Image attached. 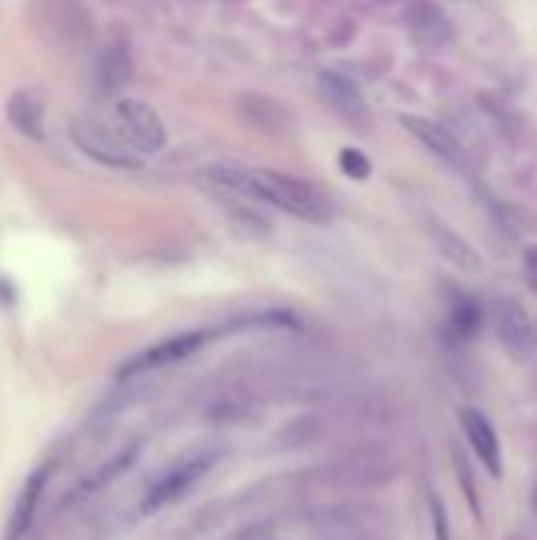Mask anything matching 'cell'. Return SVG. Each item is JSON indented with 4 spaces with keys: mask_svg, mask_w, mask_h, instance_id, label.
<instances>
[{
    "mask_svg": "<svg viewBox=\"0 0 537 540\" xmlns=\"http://www.w3.org/2000/svg\"><path fill=\"white\" fill-rule=\"evenodd\" d=\"M253 177V199L282 209L294 218H304L313 225H326L332 218V203L307 180L278 171H250Z\"/></svg>",
    "mask_w": 537,
    "mask_h": 540,
    "instance_id": "obj_1",
    "label": "cell"
},
{
    "mask_svg": "<svg viewBox=\"0 0 537 540\" xmlns=\"http://www.w3.org/2000/svg\"><path fill=\"white\" fill-rule=\"evenodd\" d=\"M222 462V449H200V452H190L184 458H177L171 468H165L158 474L149 490L143 493V515H155V512H165L174 503L203 484V480L215 471V465Z\"/></svg>",
    "mask_w": 537,
    "mask_h": 540,
    "instance_id": "obj_2",
    "label": "cell"
},
{
    "mask_svg": "<svg viewBox=\"0 0 537 540\" xmlns=\"http://www.w3.org/2000/svg\"><path fill=\"white\" fill-rule=\"evenodd\" d=\"M316 89H320L323 102L342 120H348L354 130H370V124H373L370 105H367L364 92L357 89L348 76L335 73V70H323L316 76Z\"/></svg>",
    "mask_w": 537,
    "mask_h": 540,
    "instance_id": "obj_3",
    "label": "cell"
},
{
    "mask_svg": "<svg viewBox=\"0 0 537 540\" xmlns=\"http://www.w3.org/2000/svg\"><path fill=\"white\" fill-rule=\"evenodd\" d=\"M73 139L76 146L83 149L89 158H95V162H102L108 168H139L143 162L130 152V146L124 143L121 136H117L111 127H102V124H92V120H76L73 124Z\"/></svg>",
    "mask_w": 537,
    "mask_h": 540,
    "instance_id": "obj_4",
    "label": "cell"
},
{
    "mask_svg": "<svg viewBox=\"0 0 537 540\" xmlns=\"http://www.w3.org/2000/svg\"><path fill=\"white\" fill-rule=\"evenodd\" d=\"M206 332H181V335H168L162 338V342H155L149 348L139 351L124 373L130 376H139V373H155V370H168L174 364H184V360H190L196 351H200L206 345Z\"/></svg>",
    "mask_w": 537,
    "mask_h": 540,
    "instance_id": "obj_5",
    "label": "cell"
},
{
    "mask_svg": "<svg viewBox=\"0 0 537 540\" xmlns=\"http://www.w3.org/2000/svg\"><path fill=\"white\" fill-rule=\"evenodd\" d=\"M117 120H121L130 146H136L139 152L152 155V152H162L168 146V133H165L162 117H158L146 102H136V98L117 102Z\"/></svg>",
    "mask_w": 537,
    "mask_h": 540,
    "instance_id": "obj_6",
    "label": "cell"
},
{
    "mask_svg": "<svg viewBox=\"0 0 537 540\" xmlns=\"http://www.w3.org/2000/svg\"><path fill=\"white\" fill-rule=\"evenodd\" d=\"M493 332L500 338V345L515 357L522 360L531 354L534 348V329H531V319L525 313V307L519 300L503 297L493 304Z\"/></svg>",
    "mask_w": 537,
    "mask_h": 540,
    "instance_id": "obj_7",
    "label": "cell"
},
{
    "mask_svg": "<svg viewBox=\"0 0 537 540\" xmlns=\"http://www.w3.org/2000/svg\"><path fill=\"white\" fill-rule=\"evenodd\" d=\"M51 474H54L51 465H38V468L26 477V484H23V490H19L16 503H13V509H10L4 540H23V537L29 534V528L35 525L38 506H42V499H45V493H48Z\"/></svg>",
    "mask_w": 537,
    "mask_h": 540,
    "instance_id": "obj_8",
    "label": "cell"
},
{
    "mask_svg": "<svg viewBox=\"0 0 537 540\" xmlns=\"http://www.w3.org/2000/svg\"><path fill=\"white\" fill-rule=\"evenodd\" d=\"M402 127L421 143L427 152H433L440 162L452 165V168H462V146L459 139H455L443 124H436V120H427V117H417V114H402Z\"/></svg>",
    "mask_w": 537,
    "mask_h": 540,
    "instance_id": "obj_9",
    "label": "cell"
},
{
    "mask_svg": "<svg viewBox=\"0 0 537 540\" xmlns=\"http://www.w3.org/2000/svg\"><path fill=\"white\" fill-rule=\"evenodd\" d=\"M405 19H408V29H411L417 45L440 48V45L449 42V35H452L449 16L443 13L440 4H433V0H411Z\"/></svg>",
    "mask_w": 537,
    "mask_h": 540,
    "instance_id": "obj_10",
    "label": "cell"
},
{
    "mask_svg": "<svg viewBox=\"0 0 537 540\" xmlns=\"http://www.w3.org/2000/svg\"><path fill=\"white\" fill-rule=\"evenodd\" d=\"M462 430H465V439L474 449V455L481 458V465L490 474H500L503 471V452H500V439H496V430L490 427V420L481 411L465 408L462 411Z\"/></svg>",
    "mask_w": 537,
    "mask_h": 540,
    "instance_id": "obj_11",
    "label": "cell"
},
{
    "mask_svg": "<svg viewBox=\"0 0 537 540\" xmlns=\"http://www.w3.org/2000/svg\"><path fill=\"white\" fill-rule=\"evenodd\" d=\"M427 237L433 240V247L440 250V256L449 259L455 269H462V272H481V256H477V250L468 244L465 237L455 234L449 225L436 222V218H427Z\"/></svg>",
    "mask_w": 537,
    "mask_h": 540,
    "instance_id": "obj_12",
    "label": "cell"
},
{
    "mask_svg": "<svg viewBox=\"0 0 537 540\" xmlns=\"http://www.w3.org/2000/svg\"><path fill=\"white\" fill-rule=\"evenodd\" d=\"M139 443L133 446H124V449H117L111 458H105L102 465H95L86 477H83V484H79L76 490H83V493H76V496H92V493H102L108 490L114 480H121L133 465H136V458H139Z\"/></svg>",
    "mask_w": 537,
    "mask_h": 540,
    "instance_id": "obj_13",
    "label": "cell"
},
{
    "mask_svg": "<svg viewBox=\"0 0 537 540\" xmlns=\"http://www.w3.org/2000/svg\"><path fill=\"white\" fill-rule=\"evenodd\" d=\"M7 117L10 124L29 136V139H42L45 136V117H42V102L29 92H16L7 102Z\"/></svg>",
    "mask_w": 537,
    "mask_h": 540,
    "instance_id": "obj_14",
    "label": "cell"
},
{
    "mask_svg": "<svg viewBox=\"0 0 537 540\" xmlns=\"http://www.w3.org/2000/svg\"><path fill=\"white\" fill-rule=\"evenodd\" d=\"M133 73L130 64V48L124 38H114L105 45L102 57H98V79H102L105 89H121Z\"/></svg>",
    "mask_w": 537,
    "mask_h": 540,
    "instance_id": "obj_15",
    "label": "cell"
},
{
    "mask_svg": "<svg viewBox=\"0 0 537 540\" xmlns=\"http://www.w3.org/2000/svg\"><path fill=\"white\" fill-rule=\"evenodd\" d=\"M338 168L345 171V177L351 180H367L370 177V162H367V155L364 152H357V149H342V155H338Z\"/></svg>",
    "mask_w": 537,
    "mask_h": 540,
    "instance_id": "obj_16",
    "label": "cell"
},
{
    "mask_svg": "<svg viewBox=\"0 0 537 540\" xmlns=\"http://www.w3.org/2000/svg\"><path fill=\"white\" fill-rule=\"evenodd\" d=\"M427 506H430V525H433V537H436V540H452V534H449V515H446V506L440 503V496H436V493H430Z\"/></svg>",
    "mask_w": 537,
    "mask_h": 540,
    "instance_id": "obj_17",
    "label": "cell"
},
{
    "mask_svg": "<svg viewBox=\"0 0 537 540\" xmlns=\"http://www.w3.org/2000/svg\"><path fill=\"white\" fill-rule=\"evenodd\" d=\"M452 462H455V474H459L462 480V490H465V499L471 503L474 515H481V503H477V487H474V477H468V465H465V458L459 449H452Z\"/></svg>",
    "mask_w": 537,
    "mask_h": 540,
    "instance_id": "obj_18",
    "label": "cell"
},
{
    "mask_svg": "<svg viewBox=\"0 0 537 540\" xmlns=\"http://www.w3.org/2000/svg\"><path fill=\"white\" fill-rule=\"evenodd\" d=\"M525 278H528V288L537 294V247L525 250Z\"/></svg>",
    "mask_w": 537,
    "mask_h": 540,
    "instance_id": "obj_19",
    "label": "cell"
},
{
    "mask_svg": "<svg viewBox=\"0 0 537 540\" xmlns=\"http://www.w3.org/2000/svg\"><path fill=\"white\" fill-rule=\"evenodd\" d=\"M531 512L537 515V484L531 487Z\"/></svg>",
    "mask_w": 537,
    "mask_h": 540,
    "instance_id": "obj_20",
    "label": "cell"
}]
</instances>
